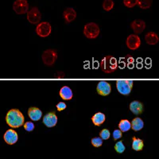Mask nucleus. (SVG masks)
I'll return each instance as SVG.
<instances>
[{"label":"nucleus","mask_w":159,"mask_h":159,"mask_svg":"<svg viewBox=\"0 0 159 159\" xmlns=\"http://www.w3.org/2000/svg\"><path fill=\"white\" fill-rule=\"evenodd\" d=\"M122 135H123V132L119 129H116L113 131V134H112V136H113V139L114 140H118V139H121Z\"/></svg>","instance_id":"30"},{"label":"nucleus","mask_w":159,"mask_h":159,"mask_svg":"<svg viewBox=\"0 0 159 159\" xmlns=\"http://www.w3.org/2000/svg\"><path fill=\"white\" fill-rule=\"evenodd\" d=\"M27 16L26 18L33 25H38L39 22H41L42 19V13L40 12L38 7H32L30 11H27Z\"/></svg>","instance_id":"7"},{"label":"nucleus","mask_w":159,"mask_h":159,"mask_svg":"<svg viewBox=\"0 0 159 159\" xmlns=\"http://www.w3.org/2000/svg\"><path fill=\"white\" fill-rule=\"evenodd\" d=\"M3 139L4 141L8 145H14L18 142V134L15 130H12V129H9V130L5 132Z\"/></svg>","instance_id":"12"},{"label":"nucleus","mask_w":159,"mask_h":159,"mask_svg":"<svg viewBox=\"0 0 159 159\" xmlns=\"http://www.w3.org/2000/svg\"><path fill=\"white\" fill-rule=\"evenodd\" d=\"M114 7V2L113 0H103V9L105 11H110Z\"/></svg>","instance_id":"24"},{"label":"nucleus","mask_w":159,"mask_h":159,"mask_svg":"<svg viewBox=\"0 0 159 159\" xmlns=\"http://www.w3.org/2000/svg\"><path fill=\"white\" fill-rule=\"evenodd\" d=\"M106 120V116L102 112H97L92 117V121L96 127H100Z\"/></svg>","instance_id":"19"},{"label":"nucleus","mask_w":159,"mask_h":159,"mask_svg":"<svg viewBox=\"0 0 159 159\" xmlns=\"http://www.w3.org/2000/svg\"><path fill=\"white\" fill-rule=\"evenodd\" d=\"M144 127V122L141 118L136 117L133 119V120L130 123V128L134 131H139Z\"/></svg>","instance_id":"20"},{"label":"nucleus","mask_w":159,"mask_h":159,"mask_svg":"<svg viewBox=\"0 0 159 159\" xmlns=\"http://www.w3.org/2000/svg\"><path fill=\"white\" fill-rule=\"evenodd\" d=\"M23 127H24V129L28 132L33 131L35 128V126L33 122H25V123H24Z\"/></svg>","instance_id":"28"},{"label":"nucleus","mask_w":159,"mask_h":159,"mask_svg":"<svg viewBox=\"0 0 159 159\" xmlns=\"http://www.w3.org/2000/svg\"><path fill=\"white\" fill-rule=\"evenodd\" d=\"M99 68L102 72L111 74L116 72L118 69V61L116 57L111 55L104 57L99 63Z\"/></svg>","instance_id":"2"},{"label":"nucleus","mask_w":159,"mask_h":159,"mask_svg":"<svg viewBox=\"0 0 159 159\" xmlns=\"http://www.w3.org/2000/svg\"><path fill=\"white\" fill-rule=\"evenodd\" d=\"M126 45L130 50H136L141 46V39L137 34L129 35L126 40Z\"/></svg>","instance_id":"9"},{"label":"nucleus","mask_w":159,"mask_h":159,"mask_svg":"<svg viewBox=\"0 0 159 159\" xmlns=\"http://www.w3.org/2000/svg\"><path fill=\"white\" fill-rule=\"evenodd\" d=\"M111 136V133L108 129H103L99 133V138H101L102 140H107Z\"/></svg>","instance_id":"26"},{"label":"nucleus","mask_w":159,"mask_h":159,"mask_svg":"<svg viewBox=\"0 0 159 159\" xmlns=\"http://www.w3.org/2000/svg\"><path fill=\"white\" fill-rule=\"evenodd\" d=\"M66 107H67V105H66V103H65V102H59V103L57 104V110L58 111H61L65 110Z\"/></svg>","instance_id":"31"},{"label":"nucleus","mask_w":159,"mask_h":159,"mask_svg":"<svg viewBox=\"0 0 159 159\" xmlns=\"http://www.w3.org/2000/svg\"><path fill=\"white\" fill-rule=\"evenodd\" d=\"M152 3L153 0H137V5L143 10L149 9L152 6Z\"/></svg>","instance_id":"23"},{"label":"nucleus","mask_w":159,"mask_h":159,"mask_svg":"<svg viewBox=\"0 0 159 159\" xmlns=\"http://www.w3.org/2000/svg\"><path fill=\"white\" fill-rule=\"evenodd\" d=\"M134 86V81L130 80H119L116 81V89L118 92L123 96L130 94Z\"/></svg>","instance_id":"3"},{"label":"nucleus","mask_w":159,"mask_h":159,"mask_svg":"<svg viewBox=\"0 0 159 159\" xmlns=\"http://www.w3.org/2000/svg\"><path fill=\"white\" fill-rule=\"evenodd\" d=\"M129 109L134 115L139 116V115L143 114V111H144V105L139 100H134L129 105Z\"/></svg>","instance_id":"14"},{"label":"nucleus","mask_w":159,"mask_h":159,"mask_svg":"<svg viewBox=\"0 0 159 159\" xmlns=\"http://www.w3.org/2000/svg\"><path fill=\"white\" fill-rule=\"evenodd\" d=\"M63 17L65 22L67 23H70L72 21H74L76 18V12L73 8L67 7L64 11Z\"/></svg>","instance_id":"16"},{"label":"nucleus","mask_w":159,"mask_h":159,"mask_svg":"<svg viewBox=\"0 0 159 159\" xmlns=\"http://www.w3.org/2000/svg\"><path fill=\"white\" fill-rule=\"evenodd\" d=\"M130 28L134 32V34H140L146 29V22L142 19H135L130 23Z\"/></svg>","instance_id":"13"},{"label":"nucleus","mask_w":159,"mask_h":159,"mask_svg":"<svg viewBox=\"0 0 159 159\" xmlns=\"http://www.w3.org/2000/svg\"><path fill=\"white\" fill-rule=\"evenodd\" d=\"M59 95L61 97V99H63L64 100H67V101L71 100L73 97V92H72L71 88H69V86H63L61 89H60Z\"/></svg>","instance_id":"17"},{"label":"nucleus","mask_w":159,"mask_h":159,"mask_svg":"<svg viewBox=\"0 0 159 159\" xmlns=\"http://www.w3.org/2000/svg\"><path fill=\"white\" fill-rule=\"evenodd\" d=\"M84 35L89 39H96L100 34V29L98 24L95 22H89L84 27Z\"/></svg>","instance_id":"4"},{"label":"nucleus","mask_w":159,"mask_h":159,"mask_svg":"<svg viewBox=\"0 0 159 159\" xmlns=\"http://www.w3.org/2000/svg\"><path fill=\"white\" fill-rule=\"evenodd\" d=\"M6 122L7 124L12 128H18L23 126L25 123V117L18 109H11L7 113Z\"/></svg>","instance_id":"1"},{"label":"nucleus","mask_w":159,"mask_h":159,"mask_svg":"<svg viewBox=\"0 0 159 159\" xmlns=\"http://www.w3.org/2000/svg\"><path fill=\"white\" fill-rule=\"evenodd\" d=\"M115 150H116V151L117 152V153H119V154H122V153H123L124 150H126V147H125L123 142L119 141L116 143V145H115Z\"/></svg>","instance_id":"25"},{"label":"nucleus","mask_w":159,"mask_h":159,"mask_svg":"<svg viewBox=\"0 0 159 159\" xmlns=\"http://www.w3.org/2000/svg\"><path fill=\"white\" fill-rule=\"evenodd\" d=\"M36 34L41 38H47L52 32V26L48 22H39L36 26Z\"/></svg>","instance_id":"6"},{"label":"nucleus","mask_w":159,"mask_h":159,"mask_svg":"<svg viewBox=\"0 0 159 159\" xmlns=\"http://www.w3.org/2000/svg\"><path fill=\"white\" fill-rule=\"evenodd\" d=\"M123 4L127 7L132 8L137 5V0H123Z\"/></svg>","instance_id":"29"},{"label":"nucleus","mask_w":159,"mask_h":159,"mask_svg":"<svg viewBox=\"0 0 159 159\" xmlns=\"http://www.w3.org/2000/svg\"><path fill=\"white\" fill-rule=\"evenodd\" d=\"M13 10L17 15H24L29 11L27 0H16L13 3Z\"/></svg>","instance_id":"8"},{"label":"nucleus","mask_w":159,"mask_h":159,"mask_svg":"<svg viewBox=\"0 0 159 159\" xmlns=\"http://www.w3.org/2000/svg\"><path fill=\"white\" fill-rule=\"evenodd\" d=\"M119 128L122 132H127L130 129V122L127 119H122L119 123Z\"/></svg>","instance_id":"22"},{"label":"nucleus","mask_w":159,"mask_h":159,"mask_svg":"<svg viewBox=\"0 0 159 159\" xmlns=\"http://www.w3.org/2000/svg\"><path fill=\"white\" fill-rule=\"evenodd\" d=\"M144 147L143 140L136 137L132 138V148L135 151H141Z\"/></svg>","instance_id":"21"},{"label":"nucleus","mask_w":159,"mask_h":159,"mask_svg":"<svg viewBox=\"0 0 159 159\" xmlns=\"http://www.w3.org/2000/svg\"><path fill=\"white\" fill-rule=\"evenodd\" d=\"M145 41L148 45H154L158 43L159 37L155 32H148L147 34L145 35Z\"/></svg>","instance_id":"18"},{"label":"nucleus","mask_w":159,"mask_h":159,"mask_svg":"<svg viewBox=\"0 0 159 159\" xmlns=\"http://www.w3.org/2000/svg\"><path fill=\"white\" fill-rule=\"evenodd\" d=\"M58 55L56 50L52 49H46L42 55V60L43 63L47 66H52L57 60Z\"/></svg>","instance_id":"5"},{"label":"nucleus","mask_w":159,"mask_h":159,"mask_svg":"<svg viewBox=\"0 0 159 159\" xmlns=\"http://www.w3.org/2000/svg\"><path fill=\"white\" fill-rule=\"evenodd\" d=\"M91 143L94 147H100L103 145V140H102L101 138L99 137L93 138L91 140Z\"/></svg>","instance_id":"27"},{"label":"nucleus","mask_w":159,"mask_h":159,"mask_svg":"<svg viewBox=\"0 0 159 159\" xmlns=\"http://www.w3.org/2000/svg\"><path fill=\"white\" fill-rule=\"evenodd\" d=\"M28 116L32 121H39L42 117V111L38 107H31L28 109Z\"/></svg>","instance_id":"15"},{"label":"nucleus","mask_w":159,"mask_h":159,"mask_svg":"<svg viewBox=\"0 0 159 159\" xmlns=\"http://www.w3.org/2000/svg\"><path fill=\"white\" fill-rule=\"evenodd\" d=\"M56 77L57 78H59V79H61V78H64V77H65V73H64L63 72H58L57 73Z\"/></svg>","instance_id":"32"},{"label":"nucleus","mask_w":159,"mask_h":159,"mask_svg":"<svg viewBox=\"0 0 159 159\" xmlns=\"http://www.w3.org/2000/svg\"><path fill=\"white\" fill-rule=\"evenodd\" d=\"M42 121H43V123L45 124V127L51 128V127H53L56 126L57 123L58 119L54 112L51 111L44 116Z\"/></svg>","instance_id":"11"},{"label":"nucleus","mask_w":159,"mask_h":159,"mask_svg":"<svg viewBox=\"0 0 159 159\" xmlns=\"http://www.w3.org/2000/svg\"><path fill=\"white\" fill-rule=\"evenodd\" d=\"M96 92L99 96H107L111 92V86L107 81H99L96 86Z\"/></svg>","instance_id":"10"}]
</instances>
